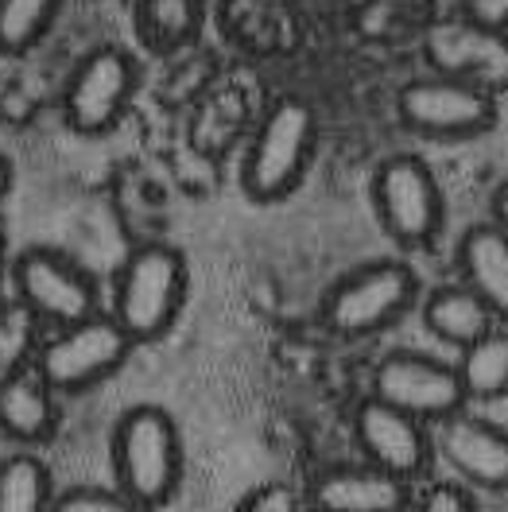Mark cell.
<instances>
[{"mask_svg": "<svg viewBox=\"0 0 508 512\" xmlns=\"http://www.w3.org/2000/svg\"><path fill=\"white\" fill-rule=\"evenodd\" d=\"M419 512H477L474 497L462 489V485H431L427 493H423V501H419Z\"/></svg>", "mask_w": 508, "mask_h": 512, "instance_id": "obj_24", "label": "cell"}, {"mask_svg": "<svg viewBox=\"0 0 508 512\" xmlns=\"http://www.w3.org/2000/svg\"><path fill=\"white\" fill-rule=\"evenodd\" d=\"M233 512H303V497L284 481H268V485H256Z\"/></svg>", "mask_w": 508, "mask_h": 512, "instance_id": "obj_22", "label": "cell"}, {"mask_svg": "<svg viewBox=\"0 0 508 512\" xmlns=\"http://www.w3.org/2000/svg\"><path fill=\"white\" fill-rule=\"evenodd\" d=\"M462 284L493 311L497 322H508V233L501 225H470L458 245Z\"/></svg>", "mask_w": 508, "mask_h": 512, "instance_id": "obj_14", "label": "cell"}, {"mask_svg": "<svg viewBox=\"0 0 508 512\" xmlns=\"http://www.w3.org/2000/svg\"><path fill=\"white\" fill-rule=\"evenodd\" d=\"M136 90V63L117 47H97L74 66L63 94L66 125L82 136H97L121 121Z\"/></svg>", "mask_w": 508, "mask_h": 512, "instance_id": "obj_10", "label": "cell"}, {"mask_svg": "<svg viewBox=\"0 0 508 512\" xmlns=\"http://www.w3.org/2000/svg\"><path fill=\"white\" fill-rule=\"evenodd\" d=\"M51 474L35 454L0 462V512H51Z\"/></svg>", "mask_w": 508, "mask_h": 512, "instance_id": "obj_18", "label": "cell"}, {"mask_svg": "<svg viewBox=\"0 0 508 512\" xmlns=\"http://www.w3.org/2000/svg\"><path fill=\"white\" fill-rule=\"evenodd\" d=\"M415 295H419V284L408 264L377 260L369 268H357L326 295L322 319L338 338H369L392 326L404 311H412Z\"/></svg>", "mask_w": 508, "mask_h": 512, "instance_id": "obj_4", "label": "cell"}, {"mask_svg": "<svg viewBox=\"0 0 508 512\" xmlns=\"http://www.w3.org/2000/svg\"><path fill=\"white\" fill-rule=\"evenodd\" d=\"M20 307L55 326H70L97 315V288L86 268L55 249H28L12 268Z\"/></svg>", "mask_w": 508, "mask_h": 512, "instance_id": "obj_9", "label": "cell"}, {"mask_svg": "<svg viewBox=\"0 0 508 512\" xmlns=\"http://www.w3.org/2000/svg\"><path fill=\"white\" fill-rule=\"evenodd\" d=\"M369 396L419 423H443L466 408V392L454 365L408 350L388 353L377 365Z\"/></svg>", "mask_w": 508, "mask_h": 512, "instance_id": "obj_7", "label": "cell"}, {"mask_svg": "<svg viewBox=\"0 0 508 512\" xmlns=\"http://www.w3.org/2000/svg\"><path fill=\"white\" fill-rule=\"evenodd\" d=\"M0 431L16 443H43L55 431V392L28 365L0 381Z\"/></svg>", "mask_w": 508, "mask_h": 512, "instance_id": "obj_15", "label": "cell"}, {"mask_svg": "<svg viewBox=\"0 0 508 512\" xmlns=\"http://www.w3.org/2000/svg\"><path fill=\"white\" fill-rule=\"evenodd\" d=\"M353 439H357V450L365 454L369 466L408 481V485L427 470L431 450H435L431 435H427V423L404 416L373 396L361 400L353 412Z\"/></svg>", "mask_w": 508, "mask_h": 512, "instance_id": "obj_11", "label": "cell"}, {"mask_svg": "<svg viewBox=\"0 0 508 512\" xmlns=\"http://www.w3.org/2000/svg\"><path fill=\"white\" fill-rule=\"evenodd\" d=\"M373 206L384 233L404 249H423L443 233V191L435 171L419 156H392L377 167Z\"/></svg>", "mask_w": 508, "mask_h": 512, "instance_id": "obj_5", "label": "cell"}, {"mask_svg": "<svg viewBox=\"0 0 508 512\" xmlns=\"http://www.w3.org/2000/svg\"><path fill=\"white\" fill-rule=\"evenodd\" d=\"M318 117L303 97H280L256 128L249 156L241 167L245 194L256 202H280L303 183V171L315 156Z\"/></svg>", "mask_w": 508, "mask_h": 512, "instance_id": "obj_3", "label": "cell"}, {"mask_svg": "<svg viewBox=\"0 0 508 512\" xmlns=\"http://www.w3.org/2000/svg\"><path fill=\"white\" fill-rule=\"evenodd\" d=\"M423 322L439 342L454 346V350L474 346L477 338H485L497 326L493 311L466 284H443L431 291L423 299Z\"/></svg>", "mask_w": 508, "mask_h": 512, "instance_id": "obj_16", "label": "cell"}, {"mask_svg": "<svg viewBox=\"0 0 508 512\" xmlns=\"http://www.w3.org/2000/svg\"><path fill=\"white\" fill-rule=\"evenodd\" d=\"M400 121L419 136H477L497 121V101L489 90L462 78H415L396 97Z\"/></svg>", "mask_w": 508, "mask_h": 512, "instance_id": "obj_8", "label": "cell"}, {"mask_svg": "<svg viewBox=\"0 0 508 512\" xmlns=\"http://www.w3.org/2000/svg\"><path fill=\"white\" fill-rule=\"evenodd\" d=\"M493 225H501L508 233V179L497 187V194H493Z\"/></svg>", "mask_w": 508, "mask_h": 512, "instance_id": "obj_25", "label": "cell"}, {"mask_svg": "<svg viewBox=\"0 0 508 512\" xmlns=\"http://www.w3.org/2000/svg\"><path fill=\"white\" fill-rule=\"evenodd\" d=\"M439 454L446 466L462 481H470L477 489L489 493H505L508 489V431L489 423L481 416H458L443 419L439 431Z\"/></svg>", "mask_w": 508, "mask_h": 512, "instance_id": "obj_12", "label": "cell"}, {"mask_svg": "<svg viewBox=\"0 0 508 512\" xmlns=\"http://www.w3.org/2000/svg\"><path fill=\"white\" fill-rule=\"evenodd\" d=\"M51 512H148L144 505H136L132 497H125L121 489H66L51 501Z\"/></svg>", "mask_w": 508, "mask_h": 512, "instance_id": "obj_21", "label": "cell"}, {"mask_svg": "<svg viewBox=\"0 0 508 512\" xmlns=\"http://www.w3.org/2000/svg\"><path fill=\"white\" fill-rule=\"evenodd\" d=\"M0 272H4V225H0Z\"/></svg>", "mask_w": 508, "mask_h": 512, "instance_id": "obj_27", "label": "cell"}, {"mask_svg": "<svg viewBox=\"0 0 508 512\" xmlns=\"http://www.w3.org/2000/svg\"><path fill=\"white\" fill-rule=\"evenodd\" d=\"M140 20L148 39H156L163 47L187 43L198 28V0H144Z\"/></svg>", "mask_w": 508, "mask_h": 512, "instance_id": "obj_20", "label": "cell"}, {"mask_svg": "<svg viewBox=\"0 0 508 512\" xmlns=\"http://www.w3.org/2000/svg\"><path fill=\"white\" fill-rule=\"evenodd\" d=\"M113 474L121 493L152 512L179 493L183 439L175 419L156 404L128 408L113 431Z\"/></svg>", "mask_w": 508, "mask_h": 512, "instance_id": "obj_1", "label": "cell"}, {"mask_svg": "<svg viewBox=\"0 0 508 512\" xmlns=\"http://www.w3.org/2000/svg\"><path fill=\"white\" fill-rule=\"evenodd\" d=\"M187 295V264L171 245H140L125 256L113 291V315L136 342H156L179 319Z\"/></svg>", "mask_w": 508, "mask_h": 512, "instance_id": "obj_2", "label": "cell"}, {"mask_svg": "<svg viewBox=\"0 0 508 512\" xmlns=\"http://www.w3.org/2000/svg\"><path fill=\"white\" fill-rule=\"evenodd\" d=\"M132 338L109 315H90L82 322L59 326V334L39 350L35 373L51 392H82L90 384L113 377L125 365Z\"/></svg>", "mask_w": 508, "mask_h": 512, "instance_id": "obj_6", "label": "cell"}, {"mask_svg": "<svg viewBox=\"0 0 508 512\" xmlns=\"http://www.w3.org/2000/svg\"><path fill=\"white\" fill-rule=\"evenodd\" d=\"M311 501L318 512H408L412 489L377 466H334L315 478Z\"/></svg>", "mask_w": 508, "mask_h": 512, "instance_id": "obj_13", "label": "cell"}, {"mask_svg": "<svg viewBox=\"0 0 508 512\" xmlns=\"http://www.w3.org/2000/svg\"><path fill=\"white\" fill-rule=\"evenodd\" d=\"M59 0H0V51L24 55L51 28Z\"/></svg>", "mask_w": 508, "mask_h": 512, "instance_id": "obj_19", "label": "cell"}, {"mask_svg": "<svg viewBox=\"0 0 508 512\" xmlns=\"http://www.w3.org/2000/svg\"><path fill=\"white\" fill-rule=\"evenodd\" d=\"M466 24L481 35L508 32V0H462Z\"/></svg>", "mask_w": 508, "mask_h": 512, "instance_id": "obj_23", "label": "cell"}, {"mask_svg": "<svg viewBox=\"0 0 508 512\" xmlns=\"http://www.w3.org/2000/svg\"><path fill=\"white\" fill-rule=\"evenodd\" d=\"M458 381L466 400H501L508 396V330H489L485 338H477L474 346L458 350Z\"/></svg>", "mask_w": 508, "mask_h": 512, "instance_id": "obj_17", "label": "cell"}, {"mask_svg": "<svg viewBox=\"0 0 508 512\" xmlns=\"http://www.w3.org/2000/svg\"><path fill=\"white\" fill-rule=\"evenodd\" d=\"M8 183H12V163L0 156V194L8 191Z\"/></svg>", "mask_w": 508, "mask_h": 512, "instance_id": "obj_26", "label": "cell"}]
</instances>
